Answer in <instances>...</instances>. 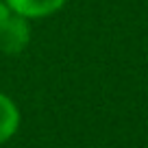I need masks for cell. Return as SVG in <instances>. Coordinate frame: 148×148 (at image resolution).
<instances>
[{"label": "cell", "mask_w": 148, "mask_h": 148, "mask_svg": "<svg viewBox=\"0 0 148 148\" xmlns=\"http://www.w3.org/2000/svg\"><path fill=\"white\" fill-rule=\"evenodd\" d=\"M28 42H31V24L26 18L13 13L7 22L5 31L0 33V50L5 55L15 57L26 50Z\"/></svg>", "instance_id": "1"}, {"label": "cell", "mask_w": 148, "mask_h": 148, "mask_svg": "<svg viewBox=\"0 0 148 148\" xmlns=\"http://www.w3.org/2000/svg\"><path fill=\"white\" fill-rule=\"evenodd\" d=\"M5 2L15 15H22L26 20H44L61 11L68 0H5Z\"/></svg>", "instance_id": "2"}, {"label": "cell", "mask_w": 148, "mask_h": 148, "mask_svg": "<svg viewBox=\"0 0 148 148\" xmlns=\"http://www.w3.org/2000/svg\"><path fill=\"white\" fill-rule=\"evenodd\" d=\"M20 122H22L20 107L13 102V98H9L7 94L0 92V146L7 144L18 133Z\"/></svg>", "instance_id": "3"}, {"label": "cell", "mask_w": 148, "mask_h": 148, "mask_svg": "<svg viewBox=\"0 0 148 148\" xmlns=\"http://www.w3.org/2000/svg\"><path fill=\"white\" fill-rule=\"evenodd\" d=\"M13 15V11L7 7V2L5 0H0V33L5 31V26H7V22H9V18Z\"/></svg>", "instance_id": "4"}]
</instances>
